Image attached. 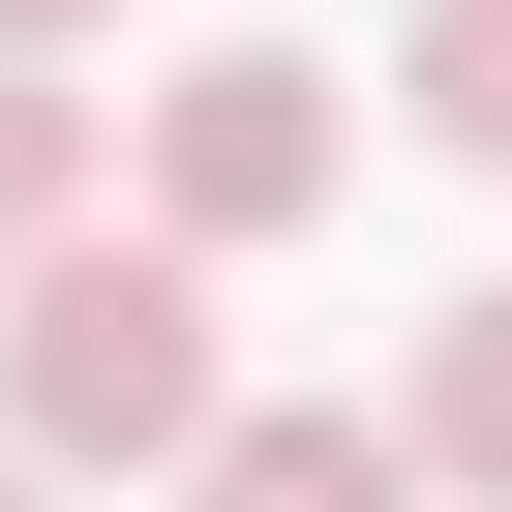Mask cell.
I'll use <instances>...</instances> for the list:
<instances>
[{
	"label": "cell",
	"mask_w": 512,
	"mask_h": 512,
	"mask_svg": "<svg viewBox=\"0 0 512 512\" xmlns=\"http://www.w3.org/2000/svg\"><path fill=\"white\" fill-rule=\"evenodd\" d=\"M61 211H91V91H61V61H0V272H31Z\"/></svg>",
	"instance_id": "6"
},
{
	"label": "cell",
	"mask_w": 512,
	"mask_h": 512,
	"mask_svg": "<svg viewBox=\"0 0 512 512\" xmlns=\"http://www.w3.org/2000/svg\"><path fill=\"white\" fill-rule=\"evenodd\" d=\"M392 422H422V482H482V512H512V272H482V302H422V392H392Z\"/></svg>",
	"instance_id": "4"
},
{
	"label": "cell",
	"mask_w": 512,
	"mask_h": 512,
	"mask_svg": "<svg viewBox=\"0 0 512 512\" xmlns=\"http://www.w3.org/2000/svg\"><path fill=\"white\" fill-rule=\"evenodd\" d=\"M362 181V91L302 61V31H211V61H151V211L211 241V272H241V241H302Z\"/></svg>",
	"instance_id": "2"
},
{
	"label": "cell",
	"mask_w": 512,
	"mask_h": 512,
	"mask_svg": "<svg viewBox=\"0 0 512 512\" xmlns=\"http://www.w3.org/2000/svg\"><path fill=\"white\" fill-rule=\"evenodd\" d=\"M181 512H422V422H362V392H241V422L181 452Z\"/></svg>",
	"instance_id": "3"
},
{
	"label": "cell",
	"mask_w": 512,
	"mask_h": 512,
	"mask_svg": "<svg viewBox=\"0 0 512 512\" xmlns=\"http://www.w3.org/2000/svg\"><path fill=\"white\" fill-rule=\"evenodd\" d=\"M61 31H91V0H0V61H61Z\"/></svg>",
	"instance_id": "7"
},
{
	"label": "cell",
	"mask_w": 512,
	"mask_h": 512,
	"mask_svg": "<svg viewBox=\"0 0 512 512\" xmlns=\"http://www.w3.org/2000/svg\"><path fill=\"white\" fill-rule=\"evenodd\" d=\"M0 512H61V452H0Z\"/></svg>",
	"instance_id": "8"
},
{
	"label": "cell",
	"mask_w": 512,
	"mask_h": 512,
	"mask_svg": "<svg viewBox=\"0 0 512 512\" xmlns=\"http://www.w3.org/2000/svg\"><path fill=\"white\" fill-rule=\"evenodd\" d=\"M241 422V362H211V241L151 211V241H31V272H0V452H61V482H181Z\"/></svg>",
	"instance_id": "1"
},
{
	"label": "cell",
	"mask_w": 512,
	"mask_h": 512,
	"mask_svg": "<svg viewBox=\"0 0 512 512\" xmlns=\"http://www.w3.org/2000/svg\"><path fill=\"white\" fill-rule=\"evenodd\" d=\"M392 121L452 181H512V0H422V31H392Z\"/></svg>",
	"instance_id": "5"
}]
</instances>
